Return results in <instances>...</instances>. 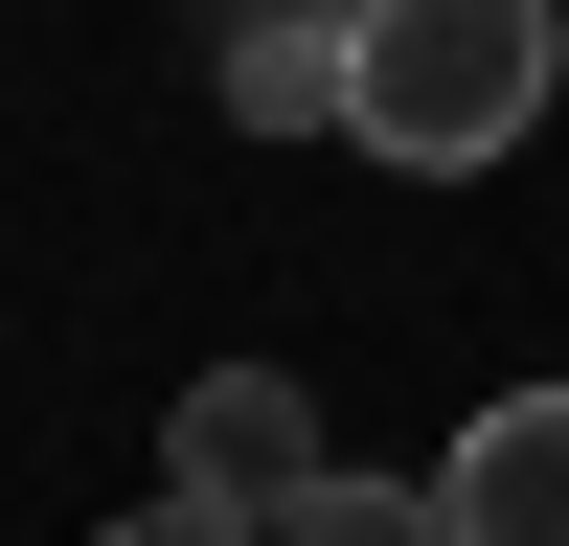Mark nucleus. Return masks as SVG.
I'll list each match as a JSON object with an SVG mask.
<instances>
[{"mask_svg":"<svg viewBox=\"0 0 569 546\" xmlns=\"http://www.w3.org/2000/svg\"><path fill=\"white\" fill-rule=\"evenodd\" d=\"M342 69H365V0H251L228 23V114L251 136H342Z\"/></svg>","mask_w":569,"mask_h":546,"instance_id":"nucleus-4","label":"nucleus"},{"mask_svg":"<svg viewBox=\"0 0 569 546\" xmlns=\"http://www.w3.org/2000/svg\"><path fill=\"white\" fill-rule=\"evenodd\" d=\"M319 478V410H297V364H206V387H182V501H297Z\"/></svg>","mask_w":569,"mask_h":546,"instance_id":"nucleus-3","label":"nucleus"},{"mask_svg":"<svg viewBox=\"0 0 569 546\" xmlns=\"http://www.w3.org/2000/svg\"><path fill=\"white\" fill-rule=\"evenodd\" d=\"M569 91V0H365V69H342V136L410 182H479L525 160Z\"/></svg>","mask_w":569,"mask_h":546,"instance_id":"nucleus-1","label":"nucleus"},{"mask_svg":"<svg viewBox=\"0 0 569 546\" xmlns=\"http://www.w3.org/2000/svg\"><path fill=\"white\" fill-rule=\"evenodd\" d=\"M433 501H456V546H569V387H501L433 455Z\"/></svg>","mask_w":569,"mask_h":546,"instance_id":"nucleus-2","label":"nucleus"},{"mask_svg":"<svg viewBox=\"0 0 569 546\" xmlns=\"http://www.w3.org/2000/svg\"><path fill=\"white\" fill-rule=\"evenodd\" d=\"M273 546H456V501H433V478H342V455H319V478L273 501Z\"/></svg>","mask_w":569,"mask_h":546,"instance_id":"nucleus-5","label":"nucleus"},{"mask_svg":"<svg viewBox=\"0 0 569 546\" xmlns=\"http://www.w3.org/2000/svg\"><path fill=\"white\" fill-rule=\"evenodd\" d=\"M91 546H273L251 501H137V524H91Z\"/></svg>","mask_w":569,"mask_h":546,"instance_id":"nucleus-6","label":"nucleus"}]
</instances>
